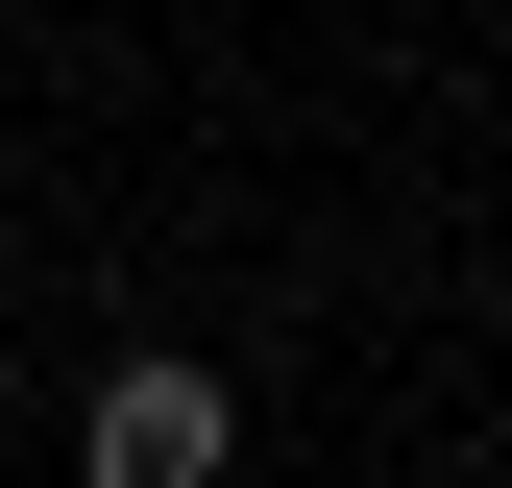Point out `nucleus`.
Masks as SVG:
<instances>
[{
    "mask_svg": "<svg viewBox=\"0 0 512 488\" xmlns=\"http://www.w3.org/2000/svg\"><path fill=\"white\" fill-rule=\"evenodd\" d=\"M74 488H244V391L196 342H122L98 366V440H74Z\"/></svg>",
    "mask_w": 512,
    "mask_h": 488,
    "instance_id": "1",
    "label": "nucleus"
}]
</instances>
